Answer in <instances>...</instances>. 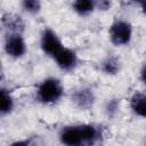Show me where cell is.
Segmentation results:
<instances>
[{
  "label": "cell",
  "mask_w": 146,
  "mask_h": 146,
  "mask_svg": "<svg viewBox=\"0 0 146 146\" xmlns=\"http://www.w3.org/2000/svg\"><path fill=\"white\" fill-rule=\"evenodd\" d=\"M55 58H56V62H57L58 66L64 68V70L72 68L76 63L75 54L72 50L66 49V48H62L60 51L55 56Z\"/></svg>",
  "instance_id": "8992f818"
},
{
  "label": "cell",
  "mask_w": 146,
  "mask_h": 146,
  "mask_svg": "<svg viewBox=\"0 0 146 146\" xmlns=\"http://www.w3.org/2000/svg\"><path fill=\"white\" fill-rule=\"evenodd\" d=\"M63 94L60 83L55 79H48L41 83L38 90V96L43 103H51L57 100Z\"/></svg>",
  "instance_id": "6da1fadb"
},
{
  "label": "cell",
  "mask_w": 146,
  "mask_h": 146,
  "mask_svg": "<svg viewBox=\"0 0 146 146\" xmlns=\"http://www.w3.org/2000/svg\"><path fill=\"white\" fill-rule=\"evenodd\" d=\"M131 107L135 113L146 117V95L136 94L131 99Z\"/></svg>",
  "instance_id": "52a82bcc"
},
{
  "label": "cell",
  "mask_w": 146,
  "mask_h": 146,
  "mask_svg": "<svg viewBox=\"0 0 146 146\" xmlns=\"http://www.w3.org/2000/svg\"><path fill=\"white\" fill-rule=\"evenodd\" d=\"M110 35L114 44H125L131 38V27L127 22H116L111 26Z\"/></svg>",
  "instance_id": "7a4b0ae2"
},
{
  "label": "cell",
  "mask_w": 146,
  "mask_h": 146,
  "mask_svg": "<svg viewBox=\"0 0 146 146\" xmlns=\"http://www.w3.org/2000/svg\"><path fill=\"white\" fill-rule=\"evenodd\" d=\"M74 9L79 14H88L94 9V0H75Z\"/></svg>",
  "instance_id": "ba28073f"
},
{
  "label": "cell",
  "mask_w": 146,
  "mask_h": 146,
  "mask_svg": "<svg viewBox=\"0 0 146 146\" xmlns=\"http://www.w3.org/2000/svg\"><path fill=\"white\" fill-rule=\"evenodd\" d=\"M60 139L66 145H80L84 140L83 125L81 127H70L63 130L60 135Z\"/></svg>",
  "instance_id": "277c9868"
},
{
  "label": "cell",
  "mask_w": 146,
  "mask_h": 146,
  "mask_svg": "<svg viewBox=\"0 0 146 146\" xmlns=\"http://www.w3.org/2000/svg\"><path fill=\"white\" fill-rule=\"evenodd\" d=\"M141 79H143V81L146 83V66L144 67V70H143V72H141Z\"/></svg>",
  "instance_id": "8fae6325"
},
{
  "label": "cell",
  "mask_w": 146,
  "mask_h": 146,
  "mask_svg": "<svg viewBox=\"0 0 146 146\" xmlns=\"http://www.w3.org/2000/svg\"><path fill=\"white\" fill-rule=\"evenodd\" d=\"M6 51L13 57H21L25 52V42L19 35H11L6 42Z\"/></svg>",
  "instance_id": "5b68a950"
},
{
  "label": "cell",
  "mask_w": 146,
  "mask_h": 146,
  "mask_svg": "<svg viewBox=\"0 0 146 146\" xmlns=\"http://www.w3.org/2000/svg\"><path fill=\"white\" fill-rule=\"evenodd\" d=\"M23 7L30 13H36L40 9L39 0H23Z\"/></svg>",
  "instance_id": "30bf717a"
},
{
  "label": "cell",
  "mask_w": 146,
  "mask_h": 146,
  "mask_svg": "<svg viewBox=\"0 0 146 146\" xmlns=\"http://www.w3.org/2000/svg\"><path fill=\"white\" fill-rule=\"evenodd\" d=\"M0 106H1V113H8L13 108V99L10 95L6 90H1V100H0Z\"/></svg>",
  "instance_id": "9c48e42d"
},
{
  "label": "cell",
  "mask_w": 146,
  "mask_h": 146,
  "mask_svg": "<svg viewBox=\"0 0 146 146\" xmlns=\"http://www.w3.org/2000/svg\"><path fill=\"white\" fill-rule=\"evenodd\" d=\"M41 47L43 49V51L49 55V56H56L62 47V43L59 41V39L57 38V35L51 31V30H46L42 34V39H41Z\"/></svg>",
  "instance_id": "3957f363"
},
{
  "label": "cell",
  "mask_w": 146,
  "mask_h": 146,
  "mask_svg": "<svg viewBox=\"0 0 146 146\" xmlns=\"http://www.w3.org/2000/svg\"><path fill=\"white\" fill-rule=\"evenodd\" d=\"M136 1H141V0H136Z\"/></svg>",
  "instance_id": "7c38bea8"
}]
</instances>
